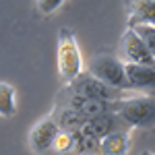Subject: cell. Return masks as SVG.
<instances>
[{
  "label": "cell",
  "instance_id": "12",
  "mask_svg": "<svg viewBox=\"0 0 155 155\" xmlns=\"http://www.w3.org/2000/svg\"><path fill=\"white\" fill-rule=\"evenodd\" d=\"M17 114V95L11 83L0 81V118H12Z\"/></svg>",
  "mask_w": 155,
  "mask_h": 155
},
{
  "label": "cell",
  "instance_id": "4",
  "mask_svg": "<svg viewBox=\"0 0 155 155\" xmlns=\"http://www.w3.org/2000/svg\"><path fill=\"white\" fill-rule=\"evenodd\" d=\"M71 87L74 93H79L85 99H101V101H120L128 93L118 91V89H112L106 83H101L99 79H95L89 71H83L77 79H72L71 83L66 85Z\"/></svg>",
  "mask_w": 155,
  "mask_h": 155
},
{
  "label": "cell",
  "instance_id": "16",
  "mask_svg": "<svg viewBox=\"0 0 155 155\" xmlns=\"http://www.w3.org/2000/svg\"><path fill=\"white\" fill-rule=\"evenodd\" d=\"M74 155H99L95 151H81V153H74Z\"/></svg>",
  "mask_w": 155,
  "mask_h": 155
},
{
  "label": "cell",
  "instance_id": "2",
  "mask_svg": "<svg viewBox=\"0 0 155 155\" xmlns=\"http://www.w3.org/2000/svg\"><path fill=\"white\" fill-rule=\"evenodd\" d=\"M83 72L81 50L68 27H62L58 31V74L62 85H68Z\"/></svg>",
  "mask_w": 155,
  "mask_h": 155
},
{
  "label": "cell",
  "instance_id": "3",
  "mask_svg": "<svg viewBox=\"0 0 155 155\" xmlns=\"http://www.w3.org/2000/svg\"><path fill=\"white\" fill-rule=\"evenodd\" d=\"M87 71L91 72L95 79H99L101 83H106L107 87L128 93V87H126V62H122L118 56L95 54L89 60Z\"/></svg>",
  "mask_w": 155,
  "mask_h": 155
},
{
  "label": "cell",
  "instance_id": "5",
  "mask_svg": "<svg viewBox=\"0 0 155 155\" xmlns=\"http://www.w3.org/2000/svg\"><path fill=\"white\" fill-rule=\"evenodd\" d=\"M120 48H122V56L126 58V64H139V66H151V68H155V60L151 58L149 50L145 48L143 39L134 33V29L128 27L122 33Z\"/></svg>",
  "mask_w": 155,
  "mask_h": 155
},
{
  "label": "cell",
  "instance_id": "1",
  "mask_svg": "<svg viewBox=\"0 0 155 155\" xmlns=\"http://www.w3.org/2000/svg\"><path fill=\"white\" fill-rule=\"evenodd\" d=\"M116 114L128 128H153L155 126V97L128 93L116 101Z\"/></svg>",
  "mask_w": 155,
  "mask_h": 155
},
{
  "label": "cell",
  "instance_id": "7",
  "mask_svg": "<svg viewBox=\"0 0 155 155\" xmlns=\"http://www.w3.org/2000/svg\"><path fill=\"white\" fill-rule=\"evenodd\" d=\"M58 132H60V128L56 126V122H54L52 116L41 118L29 130V147H31V151L35 155H46Z\"/></svg>",
  "mask_w": 155,
  "mask_h": 155
},
{
  "label": "cell",
  "instance_id": "14",
  "mask_svg": "<svg viewBox=\"0 0 155 155\" xmlns=\"http://www.w3.org/2000/svg\"><path fill=\"white\" fill-rule=\"evenodd\" d=\"M130 29H134V33L143 39L145 48L149 50L151 58L155 60V27L153 25H134V27H130Z\"/></svg>",
  "mask_w": 155,
  "mask_h": 155
},
{
  "label": "cell",
  "instance_id": "9",
  "mask_svg": "<svg viewBox=\"0 0 155 155\" xmlns=\"http://www.w3.org/2000/svg\"><path fill=\"white\" fill-rule=\"evenodd\" d=\"M130 147V130H116L99 141V155H128Z\"/></svg>",
  "mask_w": 155,
  "mask_h": 155
},
{
  "label": "cell",
  "instance_id": "15",
  "mask_svg": "<svg viewBox=\"0 0 155 155\" xmlns=\"http://www.w3.org/2000/svg\"><path fill=\"white\" fill-rule=\"evenodd\" d=\"M60 6H62V0H41V2H37V11L41 15H50V12L58 11Z\"/></svg>",
  "mask_w": 155,
  "mask_h": 155
},
{
  "label": "cell",
  "instance_id": "8",
  "mask_svg": "<svg viewBox=\"0 0 155 155\" xmlns=\"http://www.w3.org/2000/svg\"><path fill=\"white\" fill-rule=\"evenodd\" d=\"M85 128L91 132L95 139H99V141H101L104 137H107V134L116 132V130H130V128L118 118L116 112H110V114H104V116H97V118L85 122Z\"/></svg>",
  "mask_w": 155,
  "mask_h": 155
},
{
  "label": "cell",
  "instance_id": "11",
  "mask_svg": "<svg viewBox=\"0 0 155 155\" xmlns=\"http://www.w3.org/2000/svg\"><path fill=\"white\" fill-rule=\"evenodd\" d=\"M128 11V27L134 25H153L155 27V0L153 2H128L126 4Z\"/></svg>",
  "mask_w": 155,
  "mask_h": 155
},
{
  "label": "cell",
  "instance_id": "6",
  "mask_svg": "<svg viewBox=\"0 0 155 155\" xmlns=\"http://www.w3.org/2000/svg\"><path fill=\"white\" fill-rule=\"evenodd\" d=\"M126 87L128 93L155 97V68L126 64Z\"/></svg>",
  "mask_w": 155,
  "mask_h": 155
},
{
  "label": "cell",
  "instance_id": "10",
  "mask_svg": "<svg viewBox=\"0 0 155 155\" xmlns=\"http://www.w3.org/2000/svg\"><path fill=\"white\" fill-rule=\"evenodd\" d=\"M50 116L54 118L56 126L64 132H77L79 128L85 126V118L77 110H72V107H68V106H56Z\"/></svg>",
  "mask_w": 155,
  "mask_h": 155
},
{
  "label": "cell",
  "instance_id": "13",
  "mask_svg": "<svg viewBox=\"0 0 155 155\" xmlns=\"http://www.w3.org/2000/svg\"><path fill=\"white\" fill-rule=\"evenodd\" d=\"M77 153V145H74V134L72 132L60 130L54 139L52 147L48 149L46 155H74Z\"/></svg>",
  "mask_w": 155,
  "mask_h": 155
},
{
  "label": "cell",
  "instance_id": "17",
  "mask_svg": "<svg viewBox=\"0 0 155 155\" xmlns=\"http://www.w3.org/2000/svg\"><path fill=\"white\" fill-rule=\"evenodd\" d=\"M139 155H155V153H151V151H141Z\"/></svg>",
  "mask_w": 155,
  "mask_h": 155
}]
</instances>
